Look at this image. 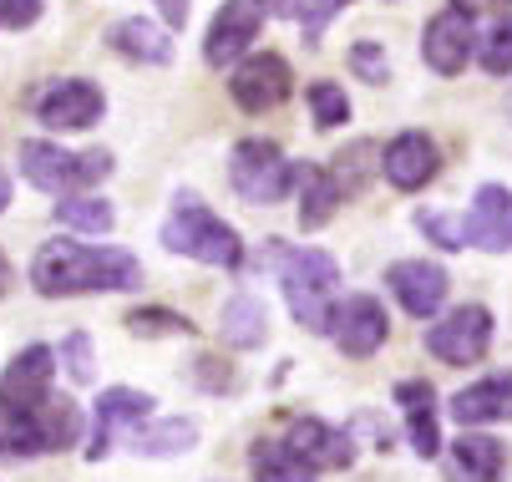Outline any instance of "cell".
<instances>
[{
  "mask_svg": "<svg viewBox=\"0 0 512 482\" xmlns=\"http://www.w3.org/2000/svg\"><path fill=\"white\" fill-rule=\"evenodd\" d=\"M198 442V427L188 422V417H173V422H158V427H148V432H132V447L142 452V457H178V452H188Z\"/></svg>",
  "mask_w": 512,
  "mask_h": 482,
  "instance_id": "4316f807",
  "label": "cell"
},
{
  "mask_svg": "<svg viewBox=\"0 0 512 482\" xmlns=\"http://www.w3.org/2000/svg\"><path fill=\"white\" fill-rule=\"evenodd\" d=\"M0 21L16 26V31L36 26L41 21V0H0Z\"/></svg>",
  "mask_w": 512,
  "mask_h": 482,
  "instance_id": "e575fe53",
  "label": "cell"
},
{
  "mask_svg": "<svg viewBox=\"0 0 512 482\" xmlns=\"http://www.w3.org/2000/svg\"><path fill=\"white\" fill-rule=\"evenodd\" d=\"M295 188H300V229H325L335 219V209L345 203V188L325 163L295 168Z\"/></svg>",
  "mask_w": 512,
  "mask_h": 482,
  "instance_id": "d6986e66",
  "label": "cell"
},
{
  "mask_svg": "<svg viewBox=\"0 0 512 482\" xmlns=\"http://www.w3.org/2000/svg\"><path fill=\"white\" fill-rule=\"evenodd\" d=\"M259 26H264V11L254 6V0H224L213 26H208V36H203V61L208 66H234L254 46Z\"/></svg>",
  "mask_w": 512,
  "mask_h": 482,
  "instance_id": "7c38bea8",
  "label": "cell"
},
{
  "mask_svg": "<svg viewBox=\"0 0 512 482\" xmlns=\"http://www.w3.org/2000/svg\"><path fill=\"white\" fill-rule=\"evenodd\" d=\"M284 447L295 452V457H305L315 472H335V467H350V462H355L350 437H345V432H335V427H325V422H315V417L289 422Z\"/></svg>",
  "mask_w": 512,
  "mask_h": 482,
  "instance_id": "e0dca14e",
  "label": "cell"
},
{
  "mask_svg": "<svg viewBox=\"0 0 512 482\" xmlns=\"http://www.w3.org/2000/svg\"><path fill=\"white\" fill-rule=\"evenodd\" d=\"M158 16H163L173 31H183V26H188V0H158Z\"/></svg>",
  "mask_w": 512,
  "mask_h": 482,
  "instance_id": "8d00e7d4",
  "label": "cell"
},
{
  "mask_svg": "<svg viewBox=\"0 0 512 482\" xmlns=\"http://www.w3.org/2000/svg\"><path fill=\"white\" fill-rule=\"evenodd\" d=\"M462 239L487 249V254H507L512 249V188H497V183L477 188L472 209L462 219Z\"/></svg>",
  "mask_w": 512,
  "mask_h": 482,
  "instance_id": "5bb4252c",
  "label": "cell"
},
{
  "mask_svg": "<svg viewBox=\"0 0 512 482\" xmlns=\"http://www.w3.org/2000/svg\"><path fill=\"white\" fill-rule=\"evenodd\" d=\"M452 11H462L467 21H472V16H507L512 0H452Z\"/></svg>",
  "mask_w": 512,
  "mask_h": 482,
  "instance_id": "d590c367",
  "label": "cell"
},
{
  "mask_svg": "<svg viewBox=\"0 0 512 482\" xmlns=\"http://www.w3.org/2000/svg\"><path fill=\"white\" fill-rule=\"evenodd\" d=\"M112 51L127 56V61H148V66H168V61H173L168 31H158L153 21H137V16L112 26Z\"/></svg>",
  "mask_w": 512,
  "mask_h": 482,
  "instance_id": "603a6c76",
  "label": "cell"
},
{
  "mask_svg": "<svg viewBox=\"0 0 512 482\" xmlns=\"http://www.w3.org/2000/svg\"><path fill=\"white\" fill-rule=\"evenodd\" d=\"M416 229L426 234V239H436L442 249H467V239H462V219H452V214H416Z\"/></svg>",
  "mask_w": 512,
  "mask_h": 482,
  "instance_id": "d6a6232c",
  "label": "cell"
},
{
  "mask_svg": "<svg viewBox=\"0 0 512 482\" xmlns=\"http://www.w3.org/2000/svg\"><path fill=\"white\" fill-rule=\"evenodd\" d=\"M249 472H254V482H315V467L305 457H295L284 442H254Z\"/></svg>",
  "mask_w": 512,
  "mask_h": 482,
  "instance_id": "d4e9b609",
  "label": "cell"
},
{
  "mask_svg": "<svg viewBox=\"0 0 512 482\" xmlns=\"http://www.w3.org/2000/svg\"><path fill=\"white\" fill-rule=\"evenodd\" d=\"M345 6H355V0H310V6L300 11V21H305V41H310V46H320L325 26H330Z\"/></svg>",
  "mask_w": 512,
  "mask_h": 482,
  "instance_id": "836d02e7",
  "label": "cell"
},
{
  "mask_svg": "<svg viewBox=\"0 0 512 482\" xmlns=\"http://www.w3.org/2000/svg\"><path fill=\"white\" fill-rule=\"evenodd\" d=\"M51 376H56V356L46 346H31L0 376V401H36L51 391Z\"/></svg>",
  "mask_w": 512,
  "mask_h": 482,
  "instance_id": "7402d4cb",
  "label": "cell"
},
{
  "mask_svg": "<svg viewBox=\"0 0 512 482\" xmlns=\"http://www.w3.org/2000/svg\"><path fill=\"white\" fill-rule=\"evenodd\" d=\"M102 92L87 82V77H61L51 82L41 97H36V117L56 132H87L97 117H102Z\"/></svg>",
  "mask_w": 512,
  "mask_h": 482,
  "instance_id": "8fae6325",
  "label": "cell"
},
{
  "mask_svg": "<svg viewBox=\"0 0 512 482\" xmlns=\"http://www.w3.org/2000/svg\"><path fill=\"white\" fill-rule=\"evenodd\" d=\"M82 437V406L71 396H36V401H0V457H41L61 452Z\"/></svg>",
  "mask_w": 512,
  "mask_h": 482,
  "instance_id": "7a4b0ae2",
  "label": "cell"
},
{
  "mask_svg": "<svg viewBox=\"0 0 512 482\" xmlns=\"http://www.w3.org/2000/svg\"><path fill=\"white\" fill-rule=\"evenodd\" d=\"M6 203H11V178L0 173V214H6Z\"/></svg>",
  "mask_w": 512,
  "mask_h": 482,
  "instance_id": "60d3db41",
  "label": "cell"
},
{
  "mask_svg": "<svg viewBox=\"0 0 512 482\" xmlns=\"http://www.w3.org/2000/svg\"><path fill=\"white\" fill-rule=\"evenodd\" d=\"M325 330L335 335V346H340L345 356L365 361V356H376V351L386 346L391 320H386V305H381L376 295H345V300L330 310V325H325Z\"/></svg>",
  "mask_w": 512,
  "mask_h": 482,
  "instance_id": "ba28073f",
  "label": "cell"
},
{
  "mask_svg": "<svg viewBox=\"0 0 512 482\" xmlns=\"http://www.w3.org/2000/svg\"><path fill=\"white\" fill-rule=\"evenodd\" d=\"M218 335H224V346H234V351H254V346H264V335H269V310L254 295H234L224 305V325H218Z\"/></svg>",
  "mask_w": 512,
  "mask_h": 482,
  "instance_id": "cb8c5ba5",
  "label": "cell"
},
{
  "mask_svg": "<svg viewBox=\"0 0 512 482\" xmlns=\"http://www.w3.org/2000/svg\"><path fill=\"white\" fill-rule=\"evenodd\" d=\"M502 467H507L502 442L477 437V432H462V437L452 442V452H447V477H452V482H497Z\"/></svg>",
  "mask_w": 512,
  "mask_h": 482,
  "instance_id": "44dd1931",
  "label": "cell"
},
{
  "mask_svg": "<svg viewBox=\"0 0 512 482\" xmlns=\"http://www.w3.org/2000/svg\"><path fill=\"white\" fill-rule=\"evenodd\" d=\"M163 244L173 254H188L198 264H213V269H239L244 259V244H239V229L224 224L198 193H178L173 214L163 224Z\"/></svg>",
  "mask_w": 512,
  "mask_h": 482,
  "instance_id": "3957f363",
  "label": "cell"
},
{
  "mask_svg": "<svg viewBox=\"0 0 512 482\" xmlns=\"http://www.w3.org/2000/svg\"><path fill=\"white\" fill-rule=\"evenodd\" d=\"M31 285L41 295H92V290H137L142 264L127 249H97L77 239L41 244L31 259Z\"/></svg>",
  "mask_w": 512,
  "mask_h": 482,
  "instance_id": "6da1fadb",
  "label": "cell"
},
{
  "mask_svg": "<svg viewBox=\"0 0 512 482\" xmlns=\"http://www.w3.org/2000/svg\"><path fill=\"white\" fill-rule=\"evenodd\" d=\"M492 346V310L487 305H462L447 320L426 330V351L447 366H477Z\"/></svg>",
  "mask_w": 512,
  "mask_h": 482,
  "instance_id": "52a82bcc",
  "label": "cell"
},
{
  "mask_svg": "<svg viewBox=\"0 0 512 482\" xmlns=\"http://www.w3.org/2000/svg\"><path fill=\"white\" fill-rule=\"evenodd\" d=\"M386 285L401 300V310L416 315V320H431L436 310L447 305V290H452L447 269L431 264V259H401V264H391L386 269Z\"/></svg>",
  "mask_w": 512,
  "mask_h": 482,
  "instance_id": "30bf717a",
  "label": "cell"
},
{
  "mask_svg": "<svg viewBox=\"0 0 512 482\" xmlns=\"http://www.w3.org/2000/svg\"><path fill=\"white\" fill-rule=\"evenodd\" d=\"M507 107H512V102H507Z\"/></svg>",
  "mask_w": 512,
  "mask_h": 482,
  "instance_id": "b9f144b4",
  "label": "cell"
},
{
  "mask_svg": "<svg viewBox=\"0 0 512 482\" xmlns=\"http://www.w3.org/2000/svg\"><path fill=\"white\" fill-rule=\"evenodd\" d=\"M305 97H310V112H315V127H340V122H350V102H345V92L335 87V82H310L305 87Z\"/></svg>",
  "mask_w": 512,
  "mask_h": 482,
  "instance_id": "f1b7e54d",
  "label": "cell"
},
{
  "mask_svg": "<svg viewBox=\"0 0 512 482\" xmlns=\"http://www.w3.org/2000/svg\"><path fill=\"white\" fill-rule=\"evenodd\" d=\"M452 417L462 427H492V422H512V371L507 376H487L467 391L452 396Z\"/></svg>",
  "mask_w": 512,
  "mask_h": 482,
  "instance_id": "ac0fdd59",
  "label": "cell"
},
{
  "mask_svg": "<svg viewBox=\"0 0 512 482\" xmlns=\"http://www.w3.org/2000/svg\"><path fill=\"white\" fill-rule=\"evenodd\" d=\"M16 163H21V178H26L31 188L56 193V198H61V193H87V188H97V183L112 173V158H107L102 148H92V153H66V148H56V143H41V137L21 143Z\"/></svg>",
  "mask_w": 512,
  "mask_h": 482,
  "instance_id": "5b68a950",
  "label": "cell"
},
{
  "mask_svg": "<svg viewBox=\"0 0 512 482\" xmlns=\"http://www.w3.org/2000/svg\"><path fill=\"white\" fill-rule=\"evenodd\" d=\"M436 143L426 132H401L396 143L381 153V173H386V183L391 188H401V193H416V188H426L431 178H436Z\"/></svg>",
  "mask_w": 512,
  "mask_h": 482,
  "instance_id": "2e32d148",
  "label": "cell"
},
{
  "mask_svg": "<svg viewBox=\"0 0 512 482\" xmlns=\"http://www.w3.org/2000/svg\"><path fill=\"white\" fill-rule=\"evenodd\" d=\"M61 366H66V376H71V381H77V386H92V376H97V366H92V340H87L82 330L61 340Z\"/></svg>",
  "mask_w": 512,
  "mask_h": 482,
  "instance_id": "4dcf8cb0",
  "label": "cell"
},
{
  "mask_svg": "<svg viewBox=\"0 0 512 482\" xmlns=\"http://www.w3.org/2000/svg\"><path fill=\"white\" fill-rule=\"evenodd\" d=\"M477 61H482L487 77H507V72H512V21H497V26H492V36L482 41Z\"/></svg>",
  "mask_w": 512,
  "mask_h": 482,
  "instance_id": "f546056e",
  "label": "cell"
},
{
  "mask_svg": "<svg viewBox=\"0 0 512 482\" xmlns=\"http://www.w3.org/2000/svg\"><path fill=\"white\" fill-rule=\"evenodd\" d=\"M127 330H132V335H142V340H153V335H193L188 315H173V310H163V305L132 310V315H127Z\"/></svg>",
  "mask_w": 512,
  "mask_h": 482,
  "instance_id": "83f0119b",
  "label": "cell"
},
{
  "mask_svg": "<svg viewBox=\"0 0 512 482\" xmlns=\"http://www.w3.org/2000/svg\"><path fill=\"white\" fill-rule=\"evenodd\" d=\"M148 411H153V396H148V391H132V386H112V391H102L87 457H92V462H102V457L117 447V437H122V432H137L142 422H148Z\"/></svg>",
  "mask_w": 512,
  "mask_h": 482,
  "instance_id": "4fadbf2b",
  "label": "cell"
},
{
  "mask_svg": "<svg viewBox=\"0 0 512 482\" xmlns=\"http://www.w3.org/2000/svg\"><path fill=\"white\" fill-rule=\"evenodd\" d=\"M472 46H477V36H472V21H467L462 11H442V16H431V21H426L421 56H426L431 72L457 77L462 66L472 61Z\"/></svg>",
  "mask_w": 512,
  "mask_h": 482,
  "instance_id": "9a60e30c",
  "label": "cell"
},
{
  "mask_svg": "<svg viewBox=\"0 0 512 482\" xmlns=\"http://www.w3.org/2000/svg\"><path fill=\"white\" fill-rule=\"evenodd\" d=\"M229 183H234V193L244 203L269 209V203H279L289 188H295V163L279 153V143L244 137V143L234 148V158H229Z\"/></svg>",
  "mask_w": 512,
  "mask_h": 482,
  "instance_id": "8992f818",
  "label": "cell"
},
{
  "mask_svg": "<svg viewBox=\"0 0 512 482\" xmlns=\"http://www.w3.org/2000/svg\"><path fill=\"white\" fill-rule=\"evenodd\" d=\"M11 290V264H6V254H0V295Z\"/></svg>",
  "mask_w": 512,
  "mask_h": 482,
  "instance_id": "ab89813d",
  "label": "cell"
},
{
  "mask_svg": "<svg viewBox=\"0 0 512 482\" xmlns=\"http://www.w3.org/2000/svg\"><path fill=\"white\" fill-rule=\"evenodd\" d=\"M56 224L82 229V234H107V229L117 224V214H112V203L97 198V193H61V203H56Z\"/></svg>",
  "mask_w": 512,
  "mask_h": 482,
  "instance_id": "484cf974",
  "label": "cell"
},
{
  "mask_svg": "<svg viewBox=\"0 0 512 482\" xmlns=\"http://www.w3.org/2000/svg\"><path fill=\"white\" fill-rule=\"evenodd\" d=\"M396 406L406 417V432H411V447L421 457H436L442 452V432H436V391L431 381H401L396 386Z\"/></svg>",
  "mask_w": 512,
  "mask_h": 482,
  "instance_id": "ffe728a7",
  "label": "cell"
},
{
  "mask_svg": "<svg viewBox=\"0 0 512 482\" xmlns=\"http://www.w3.org/2000/svg\"><path fill=\"white\" fill-rule=\"evenodd\" d=\"M193 376H198L203 386H213V391H224V386H229V371H224V376H218V361H213V356H203Z\"/></svg>",
  "mask_w": 512,
  "mask_h": 482,
  "instance_id": "74e56055",
  "label": "cell"
},
{
  "mask_svg": "<svg viewBox=\"0 0 512 482\" xmlns=\"http://www.w3.org/2000/svg\"><path fill=\"white\" fill-rule=\"evenodd\" d=\"M289 92H295V72H289V61L274 56V51H259L249 61L234 66V77H229V97L244 107V112H274Z\"/></svg>",
  "mask_w": 512,
  "mask_h": 482,
  "instance_id": "9c48e42d",
  "label": "cell"
},
{
  "mask_svg": "<svg viewBox=\"0 0 512 482\" xmlns=\"http://www.w3.org/2000/svg\"><path fill=\"white\" fill-rule=\"evenodd\" d=\"M254 6L269 16H300V0H254Z\"/></svg>",
  "mask_w": 512,
  "mask_h": 482,
  "instance_id": "f35d334b",
  "label": "cell"
},
{
  "mask_svg": "<svg viewBox=\"0 0 512 482\" xmlns=\"http://www.w3.org/2000/svg\"><path fill=\"white\" fill-rule=\"evenodd\" d=\"M279 285L284 300L295 310V320L315 335H325L330 325V290L340 285V264L325 249H284L279 254Z\"/></svg>",
  "mask_w": 512,
  "mask_h": 482,
  "instance_id": "277c9868",
  "label": "cell"
},
{
  "mask_svg": "<svg viewBox=\"0 0 512 482\" xmlns=\"http://www.w3.org/2000/svg\"><path fill=\"white\" fill-rule=\"evenodd\" d=\"M350 72H355L360 82L381 87V82H386V72H391V66H386V51H381L376 41H355V46H350Z\"/></svg>",
  "mask_w": 512,
  "mask_h": 482,
  "instance_id": "1f68e13d",
  "label": "cell"
}]
</instances>
